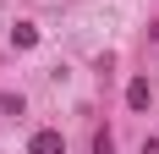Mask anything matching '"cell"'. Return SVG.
Instances as JSON below:
<instances>
[{
    "instance_id": "1",
    "label": "cell",
    "mask_w": 159,
    "mask_h": 154,
    "mask_svg": "<svg viewBox=\"0 0 159 154\" xmlns=\"http://www.w3.org/2000/svg\"><path fill=\"white\" fill-rule=\"evenodd\" d=\"M28 154H66V138L55 132V127H44V132L28 138Z\"/></svg>"
},
{
    "instance_id": "2",
    "label": "cell",
    "mask_w": 159,
    "mask_h": 154,
    "mask_svg": "<svg viewBox=\"0 0 159 154\" xmlns=\"http://www.w3.org/2000/svg\"><path fill=\"white\" fill-rule=\"evenodd\" d=\"M154 105V88H148V77H132L126 83V110H148Z\"/></svg>"
},
{
    "instance_id": "3",
    "label": "cell",
    "mask_w": 159,
    "mask_h": 154,
    "mask_svg": "<svg viewBox=\"0 0 159 154\" xmlns=\"http://www.w3.org/2000/svg\"><path fill=\"white\" fill-rule=\"evenodd\" d=\"M11 44L16 50H33V44H39V28H33V22H16V28H11Z\"/></svg>"
},
{
    "instance_id": "4",
    "label": "cell",
    "mask_w": 159,
    "mask_h": 154,
    "mask_svg": "<svg viewBox=\"0 0 159 154\" xmlns=\"http://www.w3.org/2000/svg\"><path fill=\"white\" fill-rule=\"evenodd\" d=\"M0 110H6V116H22L28 99H22V94H0Z\"/></svg>"
},
{
    "instance_id": "5",
    "label": "cell",
    "mask_w": 159,
    "mask_h": 154,
    "mask_svg": "<svg viewBox=\"0 0 159 154\" xmlns=\"http://www.w3.org/2000/svg\"><path fill=\"white\" fill-rule=\"evenodd\" d=\"M93 154H115V138H110V132H93Z\"/></svg>"
},
{
    "instance_id": "6",
    "label": "cell",
    "mask_w": 159,
    "mask_h": 154,
    "mask_svg": "<svg viewBox=\"0 0 159 154\" xmlns=\"http://www.w3.org/2000/svg\"><path fill=\"white\" fill-rule=\"evenodd\" d=\"M143 154H159V138H143Z\"/></svg>"
}]
</instances>
